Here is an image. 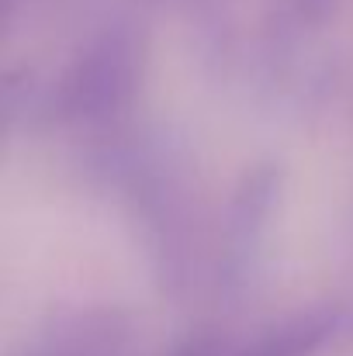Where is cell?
<instances>
[{
	"label": "cell",
	"mask_w": 353,
	"mask_h": 356,
	"mask_svg": "<svg viewBox=\"0 0 353 356\" xmlns=\"http://www.w3.org/2000/svg\"><path fill=\"white\" fill-rule=\"evenodd\" d=\"M87 173L125 204L156 291L184 301L201 270L198 197L184 142L159 128L94 131Z\"/></svg>",
	"instance_id": "1"
},
{
	"label": "cell",
	"mask_w": 353,
	"mask_h": 356,
	"mask_svg": "<svg viewBox=\"0 0 353 356\" xmlns=\"http://www.w3.org/2000/svg\"><path fill=\"white\" fill-rule=\"evenodd\" d=\"M146 73V35L135 21L115 17L101 24L63 73L49 83V121L52 128L108 131L125 124Z\"/></svg>",
	"instance_id": "2"
},
{
	"label": "cell",
	"mask_w": 353,
	"mask_h": 356,
	"mask_svg": "<svg viewBox=\"0 0 353 356\" xmlns=\"http://www.w3.org/2000/svg\"><path fill=\"white\" fill-rule=\"evenodd\" d=\"M281 194H284V166L277 159H260L239 173L226 204L219 252L212 263V287L219 305L239 308L253 298L267 263L270 225L281 208Z\"/></svg>",
	"instance_id": "3"
},
{
	"label": "cell",
	"mask_w": 353,
	"mask_h": 356,
	"mask_svg": "<svg viewBox=\"0 0 353 356\" xmlns=\"http://www.w3.org/2000/svg\"><path fill=\"white\" fill-rule=\"evenodd\" d=\"M135 322L115 305H80L56 312L42 332L14 356H132Z\"/></svg>",
	"instance_id": "4"
},
{
	"label": "cell",
	"mask_w": 353,
	"mask_h": 356,
	"mask_svg": "<svg viewBox=\"0 0 353 356\" xmlns=\"http://www.w3.org/2000/svg\"><path fill=\"white\" fill-rule=\"evenodd\" d=\"M343 329L340 308H308L298 315H288L263 336H256L246 350L233 356H315L329 339H336Z\"/></svg>",
	"instance_id": "5"
},
{
	"label": "cell",
	"mask_w": 353,
	"mask_h": 356,
	"mask_svg": "<svg viewBox=\"0 0 353 356\" xmlns=\"http://www.w3.org/2000/svg\"><path fill=\"white\" fill-rule=\"evenodd\" d=\"M0 104H3L7 131L52 128V121H49V83H42L31 70H7Z\"/></svg>",
	"instance_id": "6"
},
{
	"label": "cell",
	"mask_w": 353,
	"mask_h": 356,
	"mask_svg": "<svg viewBox=\"0 0 353 356\" xmlns=\"http://www.w3.org/2000/svg\"><path fill=\"white\" fill-rule=\"evenodd\" d=\"M166 356H229L226 353V339L212 329H201V332H191L187 339H180Z\"/></svg>",
	"instance_id": "7"
},
{
	"label": "cell",
	"mask_w": 353,
	"mask_h": 356,
	"mask_svg": "<svg viewBox=\"0 0 353 356\" xmlns=\"http://www.w3.org/2000/svg\"><path fill=\"white\" fill-rule=\"evenodd\" d=\"M340 315H343V329H340V336H343V339H353V301L340 308Z\"/></svg>",
	"instance_id": "8"
},
{
	"label": "cell",
	"mask_w": 353,
	"mask_h": 356,
	"mask_svg": "<svg viewBox=\"0 0 353 356\" xmlns=\"http://www.w3.org/2000/svg\"><path fill=\"white\" fill-rule=\"evenodd\" d=\"M17 7V0H7V10H14Z\"/></svg>",
	"instance_id": "9"
}]
</instances>
